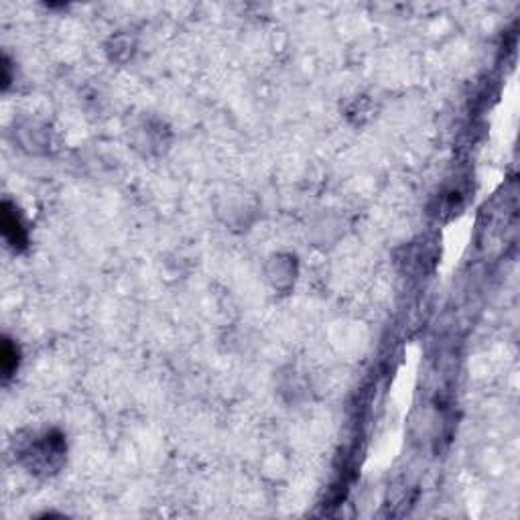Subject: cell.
<instances>
[{"label": "cell", "instance_id": "1", "mask_svg": "<svg viewBox=\"0 0 520 520\" xmlns=\"http://www.w3.org/2000/svg\"><path fill=\"white\" fill-rule=\"evenodd\" d=\"M2 232H4V238L8 240V244L15 248V250H21V248L26 246V234L25 228L21 226L19 218H17V212L10 210L8 203H4L2 207Z\"/></svg>", "mask_w": 520, "mask_h": 520}, {"label": "cell", "instance_id": "2", "mask_svg": "<svg viewBox=\"0 0 520 520\" xmlns=\"http://www.w3.org/2000/svg\"><path fill=\"white\" fill-rule=\"evenodd\" d=\"M0 362H2L4 378L13 376V372L17 370V364H19V349L10 340H4V344H2V360Z\"/></svg>", "mask_w": 520, "mask_h": 520}]
</instances>
